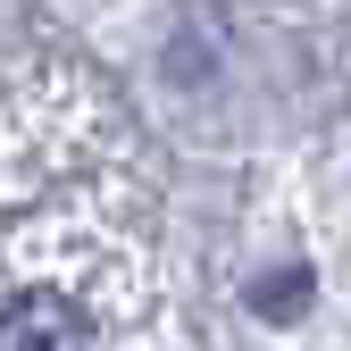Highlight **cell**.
Here are the masks:
<instances>
[{
	"mask_svg": "<svg viewBox=\"0 0 351 351\" xmlns=\"http://www.w3.org/2000/svg\"><path fill=\"white\" fill-rule=\"evenodd\" d=\"M0 351H93V318L67 293H17L0 310Z\"/></svg>",
	"mask_w": 351,
	"mask_h": 351,
	"instance_id": "6da1fadb",
	"label": "cell"
}]
</instances>
